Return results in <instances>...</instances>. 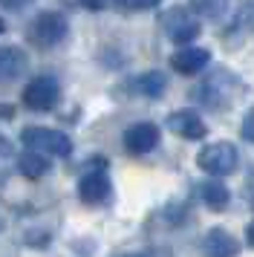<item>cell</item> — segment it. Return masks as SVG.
Returning a JSON list of instances; mask_svg holds the SVG:
<instances>
[{
  "label": "cell",
  "instance_id": "obj_12",
  "mask_svg": "<svg viewBox=\"0 0 254 257\" xmlns=\"http://www.w3.org/2000/svg\"><path fill=\"white\" fill-rule=\"evenodd\" d=\"M202 248L208 254L214 257H228V254H237V243L231 240V234L225 228H211L202 240Z\"/></svg>",
  "mask_w": 254,
  "mask_h": 257
},
{
  "label": "cell",
  "instance_id": "obj_9",
  "mask_svg": "<svg viewBox=\"0 0 254 257\" xmlns=\"http://www.w3.org/2000/svg\"><path fill=\"white\" fill-rule=\"evenodd\" d=\"M78 194H81V199H84L87 205H98V202H104V199L110 197V179H107V174H104L101 168L90 171V174L81 179Z\"/></svg>",
  "mask_w": 254,
  "mask_h": 257
},
{
  "label": "cell",
  "instance_id": "obj_10",
  "mask_svg": "<svg viewBox=\"0 0 254 257\" xmlns=\"http://www.w3.org/2000/svg\"><path fill=\"white\" fill-rule=\"evenodd\" d=\"M168 127L182 136V139H202L205 136V121L196 116L194 110H176L168 116Z\"/></svg>",
  "mask_w": 254,
  "mask_h": 257
},
{
  "label": "cell",
  "instance_id": "obj_24",
  "mask_svg": "<svg viewBox=\"0 0 254 257\" xmlns=\"http://www.w3.org/2000/svg\"><path fill=\"white\" fill-rule=\"evenodd\" d=\"M0 32H3V21H0Z\"/></svg>",
  "mask_w": 254,
  "mask_h": 257
},
{
  "label": "cell",
  "instance_id": "obj_15",
  "mask_svg": "<svg viewBox=\"0 0 254 257\" xmlns=\"http://www.w3.org/2000/svg\"><path fill=\"white\" fill-rule=\"evenodd\" d=\"M202 191V199H205L208 208H225L228 205V188L222 185V182H205V185L199 188Z\"/></svg>",
  "mask_w": 254,
  "mask_h": 257
},
{
  "label": "cell",
  "instance_id": "obj_11",
  "mask_svg": "<svg viewBox=\"0 0 254 257\" xmlns=\"http://www.w3.org/2000/svg\"><path fill=\"white\" fill-rule=\"evenodd\" d=\"M29 67L26 52H21L18 47H0V81H12L21 78Z\"/></svg>",
  "mask_w": 254,
  "mask_h": 257
},
{
  "label": "cell",
  "instance_id": "obj_3",
  "mask_svg": "<svg viewBox=\"0 0 254 257\" xmlns=\"http://www.w3.org/2000/svg\"><path fill=\"white\" fill-rule=\"evenodd\" d=\"M23 145H29L41 153H52V156H69L72 153V142L69 136H64L61 130H49V127H26L21 133Z\"/></svg>",
  "mask_w": 254,
  "mask_h": 257
},
{
  "label": "cell",
  "instance_id": "obj_23",
  "mask_svg": "<svg viewBox=\"0 0 254 257\" xmlns=\"http://www.w3.org/2000/svg\"><path fill=\"white\" fill-rule=\"evenodd\" d=\"M9 153H12L9 142H6V139H0V156H9Z\"/></svg>",
  "mask_w": 254,
  "mask_h": 257
},
{
  "label": "cell",
  "instance_id": "obj_6",
  "mask_svg": "<svg viewBox=\"0 0 254 257\" xmlns=\"http://www.w3.org/2000/svg\"><path fill=\"white\" fill-rule=\"evenodd\" d=\"M67 35V21L58 12H44L41 18H35L32 24V41L41 47H55L58 41H64Z\"/></svg>",
  "mask_w": 254,
  "mask_h": 257
},
{
  "label": "cell",
  "instance_id": "obj_17",
  "mask_svg": "<svg viewBox=\"0 0 254 257\" xmlns=\"http://www.w3.org/2000/svg\"><path fill=\"white\" fill-rule=\"evenodd\" d=\"M191 9L208 21H214V18H222L228 12V0H191Z\"/></svg>",
  "mask_w": 254,
  "mask_h": 257
},
{
  "label": "cell",
  "instance_id": "obj_19",
  "mask_svg": "<svg viewBox=\"0 0 254 257\" xmlns=\"http://www.w3.org/2000/svg\"><path fill=\"white\" fill-rule=\"evenodd\" d=\"M242 139L254 142V110H248L245 118H242Z\"/></svg>",
  "mask_w": 254,
  "mask_h": 257
},
{
  "label": "cell",
  "instance_id": "obj_25",
  "mask_svg": "<svg viewBox=\"0 0 254 257\" xmlns=\"http://www.w3.org/2000/svg\"><path fill=\"white\" fill-rule=\"evenodd\" d=\"M0 231H3V220H0Z\"/></svg>",
  "mask_w": 254,
  "mask_h": 257
},
{
  "label": "cell",
  "instance_id": "obj_21",
  "mask_svg": "<svg viewBox=\"0 0 254 257\" xmlns=\"http://www.w3.org/2000/svg\"><path fill=\"white\" fill-rule=\"evenodd\" d=\"M87 9H92V12H98V9H104V0H81Z\"/></svg>",
  "mask_w": 254,
  "mask_h": 257
},
{
  "label": "cell",
  "instance_id": "obj_14",
  "mask_svg": "<svg viewBox=\"0 0 254 257\" xmlns=\"http://www.w3.org/2000/svg\"><path fill=\"white\" fill-rule=\"evenodd\" d=\"M254 32V0H242L234 12V26H231V35L242 38Z\"/></svg>",
  "mask_w": 254,
  "mask_h": 257
},
{
  "label": "cell",
  "instance_id": "obj_2",
  "mask_svg": "<svg viewBox=\"0 0 254 257\" xmlns=\"http://www.w3.org/2000/svg\"><path fill=\"white\" fill-rule=\"evenodd\" d=\"M237 162H240V153L231 142H214V145H205L202 151L196 153V165L211 176H228L237 171Z\"/></svg>",
  "mask_w": 254,
  "mask_h": 257
},
{
  "label": "cell",
  "instance_id": "obj_13",
  "mask_svg": "<svg viewBox=\"0 0 254 257\" xmlns=\"http://www.w3.org/2000/svg\"><path fill=\"white\" fill-rule=\"evenodd\" d=\"M18 168H21V174L26 176V179H41V176L49 171V162H46V156H41V151L29 148V151L18 159Z\"/></svg>",
  "mask_w": 254,
  "mask_h": 257
},
{
  "label": "cell",
  "instance_id": "obj_22",
  "mask_svg": "<svg viewBox=\"0 0 254 257\" xmlns=\"http://www.w3.org/2000/svg\"><path fill=\"white\" fill-rule=\"evenodd\" d=\"M245 240H248V245H254V222H248V228H245Z\"/></svg>",
  "mask_w": 254,
  "mask_h": 257
},
{
  "label": "cell",
  "instance_id": "obj_5",
  "mask_svg": "<svg viewBox=\"0 0 254 257\" xmlns=\"http://www.w3.org/2000/svg\"><path fill=\"white\" fill-rule=\"evenodd\" d=\"M162 26H165L168 38H171L173 44H179V47L191 44V41L199 35V24L191 18V12H188V9H171V12H165Z\"/></svg>",
  "mask_w": 254,
  "mask_h": 257
},
{
  "label": "cell",
  "instance_id": "obj_18",
  "mask_svg": "<svg viewBox=\"0 0 254 257\" xmlns=\"http://www.w3.org/2000/svg\"><path fill=\"white\" fill-rule=\"evenodd\" d=\"M118 9H124V12H145V9H153V6H159L162 0H113Z\"/></svg>",
  "mask_w": 254,
  "mask_h": 257
},
{
  "label": "cell",
  "instance_id": "obj_1",
  "mask_svg": "<svg viewBox=\"0 0 254 257\" xmlns=\"http://www.w3.org/2000/svg\"><path fill=\"white\" fill-rule=\"evenodd\" d=\"M242 93V81L228 70H217L211 72L205 81L196 87V101L211 107V110H225L237 101V95Z\"/></svg>",
  "mask_w": 254,
  "mask_h": 257
},
{
  "label": "cell",
  "instance_id": "obj_16",
  "mask_svg": "<svg viewBox=\"0 0 254 257\" xmlns=\"http://www.w3.org/2000/svg\"><path fill=\"white\" fill-rule=\"evenodd\" d=\"M165 87H168V78H165L162 72H145V75L136 81V90L139 93H145V95H150V98L162 95L165 93Z\"/></svg>",
  "mask_w": 254,
  "mask_h": 257
},
{
  "label": "cell",
  "instance_id": "obj_4",
  "mask_svg": "<svg viewBox=\"0 0 254 257\" xmlns=\"http://www.w3.org/2000/svg\"><path fill=\"white\" fill-rule=\"evenodd\" d=\"M58 81L52 75H38L32 81L26 84V90H23V104L29 107V110H52L58 101Z\"/></svg>",
  "mask_w": 254,
  "mask_h": 257
},
{
  "label": "cell",
  "instance_id": "obj_8",
  "mask_svg": "<svg viewBox=\"0 0 254 257\" xmlns=\"http://www.w3.org/2000/svg\"><path fill=\"white\" fill-rule=\"evenodd\" d=\"M208 61H211V52H208V49L182 47L179 52H173L171 67L176 72H182V75H196V72H202L208 67Z\"/></svg>",
  "mask_w": 254,
  "mask_h": 257
},
{
  "label": "cell",
  "instance_id": "obj_20",
  "mask_svg": "<svg viewBox=\"0 0 254 257\" xmlns=\"http://www.w3.org/2000/svg\"><path fill=\"white\" fill-rule=\"evenodd\" d=\"M32 0H0V6L3 9H12V12H18V9H23V6H29Z\"/></svg>",
  "mask_w": 254,
  "mask_h": 257
},
{
  "label": "cell",
  "instance_id": "obj_7",
  "mask_svg": "<svg viewBox=\"0 0 254 257\" xmlns=\"http://www.w3.org/2000/svg\"><path fill=\"white\" fill-rule=\"evenodd\" d=\"M156 145H159V127H156V124H150V121H139V124H133V127H127L124 148L130 153L142 156V153H150Z\"/></svg>",
  "mask_w": 254,
  "mask_h": 257
}]
</instances>
